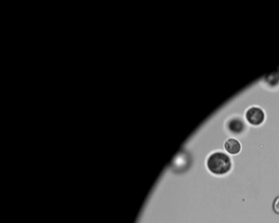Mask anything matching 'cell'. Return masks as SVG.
I'll use <instances>...</instances> for the list:
<instances>
[{"instance_id": "cell-6", "label": "cell", "mask_w": 279, "mask_h": 223, "mask_svg": "<svg viewBox=\"0 0 279 223\" xmlns=\"http://www.w3.org/2000/svg\"><path fill=\"white\" fill-rule=\"evenodd\" d=\"M273 209L276 214H279V196L275 199L274 205H273Z\"/></svg>"}, {"instance_id": "cell-5", "label": "cell", "mask_w": 279, "mask_h": 223, "mask_svg": "<svg viewBox=\"0 0 279 223\" xmlns=\"http://www.w3.org/2000/svg\"><path fill=\"white\" fill-rule=\"evenodd\" d=\"M265 81L270 86L277 85L279 83V70L266 76Z\"/></svg>"}, {"instance_id": "cell-3", "label": "cell", "mask_w": 279, "mask_h": 223, "mask_svg": "<svg viewBox=\"0 0 279 223\" xmlns=\"http://www.w3.org/2000/svg\"><path fill=\"white\" fill-rule=\"evenodd\" d=\"M246 124L242 118L233 116L227 121L226 128L230 134H240L245 131Z\"/></svg>"}, {"instance_id": "cell-1", "label": "cell", "mask_w": 279, "mask_h": 223, "mask_svg": "<svg viewBox=\"0 0 279 223\" xmlns=\"http://www.w3.org/2000/svg\"><path fill=\"white\" fill-rule=\"evenodd\" d=\"M232 159L226 152L216 150L208 155L206 167L210 173L215 175H224L228 173L232 168Z\"/></svg>"}, {"instance_id": "cell-4", "label": "cell", "mask_w": 279, "mask_h": 223, "mask_svg": "<svg viewBox=\"0 0 279 223\" xmlns=\"http://www.w3.org/2000/svg\"><path fill=\"white\" fill-rule=\"evenodd\" d=\"M224 149L228 154H237L242 149V144L240 142L234 138H229L224 143Z\"/></svg>"}, {"instance_id": "cell-2", "label": "cell", "mask_w": 279, "mask_h": 223, "mask_svg": "<svg viewBox=\"0 0 279 223\" xmlns=\"http://www.w3.org/2000/svg\"><path fill=\"white\" fill-rule=\"evenodd\" d=\"M245 119L252 126H260L266 120V112L260 106H250L246 110Z\"/></svg>"}]
</instances>
